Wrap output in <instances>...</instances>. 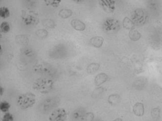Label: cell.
Returning <instances> with one entry per match:
<instances>
[{"mask_svg":"<svg viewBox=\"0 0 162 121\" xmlns=\"http://www.w3.org/2000/svg\"><path fill=\"white\" fill-rule=\"evenodd\" d=\"M54 86V82L50 79L40 78L34 81L33 88L41 94H47L51 92Z\"/></svg>","mask_w":162,"mask_h":121,"instance_id":"1","label":"cell"},{"mask_svg":"<svg viewBox=\"0 0 162 121\" xmlns=\"http://www.w3.org/2000/svg\"><path fill=\"white\" fill-rule=\"evenodd\" d=\"M36 95L32 92H27L20 95L17 99V104L22 109L31 108L36 103Z\"/></svg>","mask_w":162,"mask_h":121,"instance_id":"2","label":"cell"},{"mask_svg":"<svg viewBox=\"0 0 162 121\" xmlns=\"http://www.w3.org/2000/svg\"><path fill=\"white\" fill-rule=\"evenodd\" d=\"M22 20L26 26H33L37 25L39 22L38 13L34 11H24L22 13Z\"/></svg>","mask_w":162,"mask_h":121,"instance_id":"3","label":"cell"},{"mask_svg":"<svg viewBox=\"0 0 162 121\" xmlns=\"http://www.w3.org/2000/svg\"><path fill=\"white\" fill-rule=\"evenodd\" d=\"M33 69L35 72L39 74H53L54 68L50 64L46 62H39L34 65Z\"/></svg>","mask_w":162,"mask_h":121,"instance_id":"4","label":"cell"},{"mask_svg":"<svg viewBox=\"0 0 162 121\" xmlns=\"http://www.w3.org/2000/svg\"><path fill=\"white\" fill-rule=\"evenodd\" d=\"M67 119V112L63 108L54 109L49 116V121H66Z\"/></svg>","mask_w":162,"mask_h":121,"instance_id":"5","label":"cell"},{"mask_svg":"<svg viewBox=\"0 0 162 121\" xmlns=\"http://www.w3.org/2000/svg\"><path fill=\"white\" fill-rule=\"evenodd\" d=\"M60 99L58 97H53L46 99L43 102L41 109L45 112H48L58 106L60 103Z\"/></svg>","mask_w":162,"mask_h":121,"instance_id":"6","label":"cell"},{"mask_svg":"<svg viewBox=\"0 0 162 121\" xmlns=\"http://www.w3.org/2000/svg\"><path fill=\"white\" fill-rule=\"evenodd\" d=\"M133 112L137 117H142L144 115L145 108L143 103L137 102L133 106Z\"/></svg>","mask_w":162,"mask_h":121,"instance_id":"7","label":"cell"},{"mask_svg":"<svg viewBox=\"0 0 162 121\" xmlns=\"http://www.w3.org/2000/svg\"><path fill=\"white\" fill-rule=\"evenodd\" d=\"M71 25L75 30L78 31H83L86 28L85 24L83 22H82L80 20L76 19L72 20Z\"/></svg>","mask_w":162,"mask_h":121,"instance_id":"8","label":"cell"},{"mask_svg":"<svg viewBox=\"0 0 162 121\" xmlns=\"http://www.w3.org/2000/svg\"><path fill=\"white\" fill-rule=\"evenodd\" d=\"M108 78V76L104 73H99L95 76L94 78V84L97 86H99L107 82Z\"/></svg>","mask_w":162,"mask_h":121,"instance_id":"9","label":"cell"},{"mask_svg":"<svg viewBox=\"0 0 162 121\" xmlns=\"http://www.w3.org/2000/svg\"><path fill=\"white\" fill-rule=\"evenodd\" d=\"M104 42V39L102 36H95L92 37L90 40L91 44L96 48L101 47Z\"/></svg>","mask_w":162,"mask_h":121,"instance_id":"10","label":"cell"},{"mask_svg":"<svg viewBox=\"0 0 162 121\" xmlns=\"http://www.w3.org/2000/svg\"><path fill=\"white\" fill-rule=\"evenodd\" d=\"M113 2L108 1H101L100 2V4L102 8L105 12H111L114 10V5Z\"/></svg>","mask_w":162,"mask_h":121,"instance_id":"11","label":"cell"},{"mask_svg":"<svg viewBox=\"0 0 162 121\" xmlns=\"http://www.w3.org/2000/svg\"><path fill=\"white\" fill-rule=\"evenodd\" d=\"M121 101V98L120 95L113 94L110 95V96H108V103L112 105H117V104L120 103Z\"/></svg>","mask_w":162,"mask_h":121,"instance_id":"12","label":"cell"},{"mask_svg":"<svg viewBox=\"0 0 162 121\" xmlns=\"http://www.w3.org/2000/svg\"><path fill=\"white\" fill-rule=\"evenodd\" d=\"M99 68H100V65L99 64L92 63L88 66L86 69V71L88 74H94L97 72L99 70Z\"/></svg>","mask_w":162,"mask_h":121,"instance_id":"13","label":"cell"},{"mask_svg":"<svg viewBox=\"0 0 162 121\" xmlns=\"http://www.w3.org/2000/svg\"><path fill=\"white\" fill-rule=\"evenodd\" d=\"M129 37L130 40L133 41H137L139 40L141 37V34L137 30L135 29L134 28L131 30L129 33Z\"/></svg>","mask_w":162,"mask_h":121,"instance_id":"14","label":"cell"},{"mask_svg":"<svg viewBox=\"0 0 162 121\" xmlns=\"http://www.w3.org/2000/svg\"><path fill=\"white\" fill-rule=\"evenodd\" d=\"M123 27L126 29H133L134 28V22L130 18L126 17L124 19L123 21Z\"/></svg>","mask_w":162,"mask_h":121,"instance_id":"15","label":"cell"},{"mask_svg":"<svg viewBox=\"0 0 162 121\" xmlns=\"http://www.w3.org/2000/svg\"><path fill=\"white\" fill-rule=\"evenodd\" d=\"M73 12L70 9H63L59 12V16L63 19H67L71 16Z\"/></svg>","mask_w":162,"mask_h":121,"instance_id":"16","label":"cell"},{"mask_svg":"<svg viewBox=\"0 0 162 121\" xmlns=\"http://www.w3.org/2000/svg\"><path fill=\"white\" fill-rule=\"evenodd\" d=\"M16 41L17 43L20 45H26L28 44L29 40L26 36L24 35H18L16 36Z\"/></svg>","mask_w":162,"mask_h":121,"instance_id":"17","label":"cell"},{"mask_svg":"<svg viewBox=\"0 0 162 121\" xmlns=\"http://www.w3.org/2000/svg\"><path fill=\"white\" fill-rule=\"evenodd\" d=\"M42 23L45 27L50 29L55 28L56 25L54 21L51 19H45L43 20Z\"/></svg>","mask_w":162,"mask_h":121,"instance_id":"18","label":"cell"},{"mask_svg":"<svg viewBox=\"0 0 162 121\" xmlns=\"http://www.w3.org/2000/svg\"><path fill=\"white\" fill-rule=\"evenodd\" d=\"M10 12L9 9L6 7H2L0 8V16L3 19H6L10 16Z\"/></svg>","mask_w":162,"mask_h":121,"instance_id":"19","label":"cell"},{"mask_svg":"<svg viewBox=\"0 0 162 121\" xmlns=\"http://www.w3.org/2000/svg\"><path fill=\"white\" fill-rule=\"evenodd\" d=\"M11 105L8 102L3 101L0 104V109L3 112H7L10 109Z\"/></svg>","mask_w":162,"mask_h":121,"instance_id":"20","label":"cell"},{"mask_svg":"<svg viewBox=\"0 0 162 121\" xmlns=\"http://www.w3.org/2000/svg\"><path fill=\"white\" fill-rule=\"evenodd\" d=\"M0 28H1V33H8L10 30V24L8 22L4 21V22H3L1 24Z\"/></svg>","mask_w":162,"mask_h":121,"instance_id":"21","label":"cell"},{"mask_svg":"<svg viewBox=\"0 0 162 121\" xmlns=\"http://www.w3.org/2000/svg\"><path fill=\"white\" fill-rule=\"evenodd\" d=\"M94 118V115L92 112L85 113L81 119V121H92Z\"/></svg>","mask_w":162,"mask_h":121,"instance_id":"22","label":"cell"},{"mask_svg":"<svg viewBox=\"0 0 162 121\" xmlns=\"http://www.w3.org/2000/svg\"><path fill=\"white\" fill-rule=\"evenodd\" d=\"M160 109L158 108H154L151 111V116L154 120H157L160 116Z\"/></svg>","mask_w":162,"mask_h":121,"instance_id":"23","label":"cell"},{"mask_svg":"<svg viewBox=\"0 0 162 121\" xmlns=\"http://www.w3.org/2000/svg\"><path fill=\"white\" fill-rule=\"evenodd\" d=\"M45 3L47 5L52 7H58L59 6L60 3L61 2V0H51V1H45Z\"/></svg>","mask_w":162,"mask_h":121,"instance_id":"24","label":"cell"},{"mask_svg":"<svg viewBox=\"0 0 162 121\" xmlns=\"http://www.w3.org/2000/svg\"><path fill=\"white\" fill-rule=\"evenodd\" d=\"M37 36L41 38H44V37H47L48 36V33L46 29H40L37 30L36 32Z\"/></svg>","mask_w":162,"mask_h":121,"instance_id":"25","label":"cell"},{"mask_svg":"<svg viewBox=\"0 0 162 121\" xmlns=\"http://www.w3.org/2000/svg\"><path fill=\"white\" fill-rule=\"evenodd\" d=\"M84 114H83V112L81 111L80 109L76 110L73 113V118L75 119V120H79V121H81V119Z\"/></svg>","mask_w":162,"mask_h":121,"instance_id":"26","label":"cell"},{"mask_svg":"<svg viewBox=\"0 0 162 121\" xmlns=\"http://www.w3.org/2000/svg\"><path fill=\"white\" fill-rule=\"evenodd\" d=\"M14 117L12 114L10 112H6V114L3 116L2 121H14Z\"/></svg>","mask_w":162,"mask_h":121,"instance_id":"27","label":"cell"},{"mask_svg":"<svg viewBox=\"0 0 162 121\" xmlns=\"http://www.w3.org/2000/svg\"><path fill=\"white\" fill-rule=\"evenodd\" d=\"M24 53L25 54V56L28 57L32 56L34 55L33 50L30 49H25V50L24 51Z\"/></svg>","mask_w":162,"mask_h":121,"instance_id":"28","label":"cell"},{"mask_svg":"<svg viewBox=\"0 0 162 121\" xmlns=\"http://www.w3.org/2000/svg\"><path fill=\"white\" fill-rule=\"evenodd\" d=\"M4 92V89L3 87H1V88H0V93H1V96H2V95H3Z\"/></svg>","mask_w":162,"mask_h":121,"instance_id":"29","label":"cell"},{"mask_svg":"<svg viewBox=\"0 0 162 121\" xmlns=\"http://www.w3.org/2000/svg\"><path fill=\"white\" fill-rule=\"evenodd\" d=\"M113 121H123V119L121 118H118L115 119V120H113Z\"/></svg>","mask_w":162,"mask_h":121,"instance_id":"30","label":"cell"}]
</instances>
